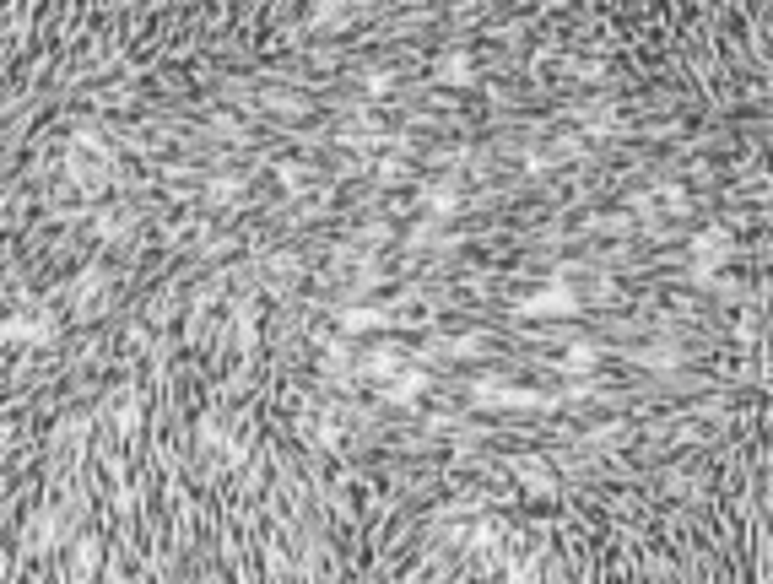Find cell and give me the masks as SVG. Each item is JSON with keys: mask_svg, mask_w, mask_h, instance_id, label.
I'll list each match as a JSON object with an SVG mask.
<instances>
[{"mask_svg": "<svg viewBox=\"0 0 773 584\" xmlns=\"http://www.w3.org/2000/svg\"><path fill=\"white\" fill-rule=\"evenodd\" d=\"M0 336H6V341H49V314L28 309V314H17V320L0 325Z\"/></svg>", "mask_w": 773, "mask_h": 584, "instance_id": "obj_1", "label": "cell"}]
</instances>
